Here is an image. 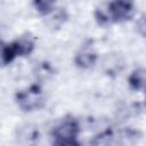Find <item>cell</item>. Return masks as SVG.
I'll return each instance as SVG.
<instances>
[{"instance_id": "obj_1", "label": "cell", "mask_w": 146, "mask_h": 146, "mask_svg": "<svg viewBox=\"0 0 146 146\" xmlns=\"http://www.w3.org/2000/svg\"><path fill=\"white\" fill-rule=\"evenodd\" d=\"M80 133V124L79 122L73 119H64L62 122H59L52 130V138L54 144L56 145H64V146H71L76 145L78 136Z\"/></svg>"}, {"instance_id": "obj_2", "label": "cell", "mask_w": 146, "mask_h": 146, "mask_svg": "<svg viewBox=\"0 0 146 146\" xmlns=\"http://www.w3.org/2000/svg\"><path fill=\"white\" fill-rule=\"evenodd\" d=\"M18 107L24 112L36 111L44 104V96L39 86H31L30 88L19 91L16 95Z\"/></svg>"}, {"instance_id": "obj_3", "label": "cell", "mask_w": 146, "mask_h": 146, "mask_svg": "<svg viewBox=\"0 0 146 146\" xmlns=\"http://www.w3.org/2000/svg\"><path fill=\"white\" fill-rule=\"evenodd\" d=\"M107 16L110 22L123 23L130 19L135 13L132 0H112L107 6Z\"/></svg>"}, {"instance_id": "obj_4", "label": "cell", "mask_w": 146, "mask_h": 146, "mask_svg": "<svg viewBox=\"0 0 146 146\" xmlns=\"http://www.w3.org/2000/svg\"><path fill=\"white\" fill-rule=\"evenodd\" d=\"M34 39L30 35H23L18 38L17 40L13 41L11 43H8L9 54L11 59L14 60L16 57L21 56H27L30 55L34 49Z\"/></svg>"}, {"instance_id": "obj_5", "label": "cell", "mask_w": 146, "mask_h": 146, "mask_svg": "<svg viewBox=\"0 0 146 146\" xmlns=\"http://www.w3.org/2000/svg\"><path fill=\"white\" fill-rule=\"evenodd\" d=\"M98 56L96 51L91 47H83L81 48L74 56V63L80 68H90L97 63Z\"/></svg>"}, {"instance_id": "obj_6", "label": "cell", "mask_w": 146, "mask_h": 146, "mask_svg": "<svg viewBox=\"0 0 146 146\" xmlns=\"http://www.w3.org/2000/svg\"><path fill=\"white\" fill-rule=\"evenodd\" d=\"M102 66L107 74H116L123 68L124 60L120 54L112 52V54H107L104 57Z\"/></svg>"}, {"instance_id": "obj_7", "label": "cell", "mask_w": 146, "mask_h": 146, "mask_svg": "<svg viewBox=\"0 0 146 146\" xmlns=\"http://www.w3.org/2000/svg\"><path fill=\"white\" fill-rule=\"evenodd\" d=\"M38 137V129L32 123L22 124L16 131V138L19 144H32Z\"/></svg>"}, {"instance_id": "obj_8", "label": "cell", "mask_w": 146, "mask_h": 146, "mask_svg": "<svg viewBox=\"0 0 146 146\" xmlns=\"http://www.w3.org/2000/svg\"><path fill=\"white\" fill-rule=\"evenodd\" d=\"M129 86L131 89L136 91H141L145 88V70L143 67H138L131 72L128 79Z\"/></svg>"}, {"instance_id": "obj_9", "label": "cell", "mask_w": 146, "mask_h": 146, "mask_svg": "<svg viewBox=\"0 0 146 146\" xmlns=\"http://www.w3.org/2000/svg\"><path fill=\"white\" fill-rule=\"evenodd\" d=\"M57 0H33V5L35 9L41 15H49L56 5Z\"/></svg>"}, {"instance_id": "obj_10", "label": "cell", "mask_w": 146, "mask_h": 146, "mask_svg": "<svg viewBox=\"0 0 146 146\" xmlns=\"http://www.w3.org/2000/svg\"><path fill=\"white\" fill-rule=\"evenodd\" d=\"M10 62H13V59L9 54L8 43H3L0 41V66L9 64Z\"/></svg>"}, {"instance_id": "obj_11", "label": "cell", "mask_w": 146, "mask_h": 146, "mask_svg": "<svg viewBox=\"0 0 146 146\" xmlns=\"http://www.w3.org/2000/svg\"><path fill=\"white\" fill-rule=\"evenodd\" d=\"M65 13L64 11H58V13H55L51 17H50V23L52 24V26H59L62 23L65 22Z\"/></svg>"}, {"instance_id": "obj_12", "label": "cell", "mask_w": 146, "mask_h": 146, "mask_svg": "<svg viewBox=\"0 0 146 146\" xmlns=\"http://www.w3.org/2000/svg\"><path fill=\"white\" fill-rule=\"evenodd\" d=\"M137 30L140 33V35H145V30H146V23H145V17L141 16L139 18V21L137 22Z\"/></svg>"}]
</instances>
